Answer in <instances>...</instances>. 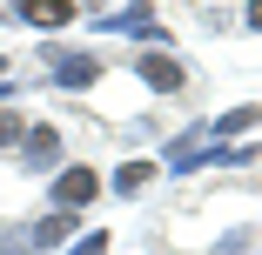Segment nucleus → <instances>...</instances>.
Instances as JSON below:
<instances>
[{
	"label": "nucleus",
	"mask_w": 262,
	"mask_h": 255,
	"mask_svg": "<svg viewBox=\"0 0 262 255\" xmlns=\"http://www.w3.org/2000/svg\"><path fill=\"white\" fill-rule=\"evenodd\" d=\"M40 67L61 87H94L101 81V54H81V47H40Z\"/></svg>",
	"instance_id": "nucleus-1"
},
{
	"label": "nucleus",
	"mask_w": 262,
	"mask_h": 255,
	"mask_svg": "<svg viewBox=\"0 0 262 255\" xmlns=\"http://www.w3.org/2000/svg\"><path fill=\"white\" fill-rule=\"evenodd\" d=\"M135 74H141L155 94H182V87H188V74H182V61H175V54H141V61H135Z\"/></svg>",
	"instance_id": "nucleus-2"
},
{
	"label": "nucleus",
	"mask_w": 262,
	"mask_h": 255,
	"mask_svg": "<svg viewBox=\"0 0 262 255\" xmlns=\"http://www.w3.org/2000/svg\"><path fill=\"white\" fill-rule=\"evenodd\" d=\"M20 161H27V168L61 161V128H47V121H40V128H27V134H20Z\"/></svg>",
	"instance_id": "nucleus-3"
},
{
	"label": "nucleus",
	"mask_w": 262,
	"mask_h": 255,
	"mask_svg": "<svg viewBox=\"0 0 262 255\" xmlns=\"http://www.w3.org/2000/svg\"><path fill=\"white\" fill-rule=\"evenodd\" d=\"M14 14L27 27H68L74 20V0H14Z\"/></svg>",
	"instance_id": "nucleus-4"
},
{
	"label": "nucleus",
	"mask_w": 262,
	"mask_h": 255,
	"mask_svg": "<svg viewBox=\"0 0 262 255\" xmlns=\"http://www.w3.org/2000/svg\"><path fill=\"white\" fill-rule=\"evenodd\" d=\"M94 188H101L94 168H68V175L54 181V201H61V208H81V201H94Z\"/></svg>",
	"instance_id": "nucleus-5"
},
{
	"label": "nucleus",
	"mask_w": 262,
	"mask_h": 255,
	"mask_svg": "<svg viewBox=\"0 0 262 255\" xmlns=\"http://www.w3.org/2000/svg\"><path fill=\"white\" fill-rule=\"evenodd\" d=\"M61 235H74V215H47V222H34V228H27V242H34V248L61 242Z\"/></svg>",
	"instance_id": "nucleus-6"
},
{
	"label": "nucleus",
	"mask_w": 262,
	"mask_h": 255,
	"mask_svg": "<svg viewBox=\"0 0 262 255\" xmlns=\"http://www.w3.org/2000/svg\"><path fill=\"white\" fill-rule=\"evenodd\" d=\"M148 181H155V168H148V161H128V168L115 175V195H141Z\"/></svg>",
	"instance_id": "nucleus-7"
},
{
	"label": "nucleus",
	"mask_w": 262,
	"mask_h": 255,
	"mask_svg": "<svg viewBox=\"0 0 262 255\" xmlns=\"http://www.w3.org/2000/svg\"><path fill=\"white\" fill-rule=\"evenodd\" d=\"M20 134H27V121H20V114H14V108H0V148H14V141H20Z\"/></svg>",
	"instance_id": "nucleus-8"
},
{
	"label": "nucleus",
	"mask_w": 262,
	"mask_h": 255,
	"mask_svg": "<svg viewBox=\"0 0 262 255\" xmlns=\"http://www.w3.org/2000/svg\"><path fill=\"white\" fill-rule=\"evenodd\" d=\"M242 128H255V108H235V114L215 121V134H242Z\"/></svg>",
	"instance_id": "nucleus-9"
},
{
	"label": "nucleus",
	"mask_w": 262,
	"mask_h": 255,
	"mask_svg": "<svg viewBox=\"0 0 262 255\" xmlns=\"http://www.w3.org/2000/svg\"><path fill=\"white\" fill-rule=\"evenodd\" d=\"M249 27H262V0H249Z\"/></svg>",
	"instance_id": "nucleus-10"
}]
</instances>
